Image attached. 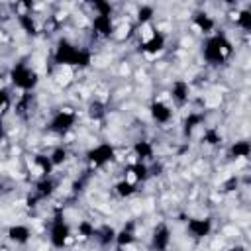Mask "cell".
<instances>
[{
	"instance_id": "1",
	"label": "cell",
	"mask_w": 251,
	"mask_h": 251,
	"mask_svg": "<svg viewBox=\"0 0 251 251\" xmlns=\"http://www.w3.org/2000/svg\"><path fill=\"white\" fill-rule=\"evenodd\" d=\"M53 61L59 67H69V69H86L92 63V53L86 47H78L76 43L69 39H59Z\"/></svg>"
},
{
	"instance_id": "2",
	"label": "cell",
	"mask_w": 251,
	"mask_h": 251,
	"mask_svg": "<svg viewBox=\"0 0 251 251\" xmlns=\"http://www.w3.org/2000/svg\"><path fill=\"white\" fill-rule=\"evenodd\" d=\"M231 53H233V43L227 39L226 33L216 31L204 39L202 57L208 65H224L231 57Z\"/></svg>"
},
{
	"instance_id": "3",
	"label": "cell",
	"mask_w": 251,
	"mask_h": 251,
	"mask_svg": "<svg viewBox=\"0 0 251 251\" xmlns=\"http://www.w3.org/2000/svg\"><path fill=\"white\" fill-rule=\"evenodd\" d=\"M10 82L24 90V92H29L33 90L37 84H39V75L33 67H29L27 63H16L12 69H10Z\"/></svg>"
},
{
	"instance_id": "4",
	"label": "cell",
	"mask_w": 251,
	"mask_h": 251,
	"mask_svg": "<svg viewBox=\"0 0 251 251\" xmlns=\"http://www.w3.org/2000/svg\"><path fill=\"white\" fill-rule=\"evenodd\" d=\"M114 159H116V147L108 141L98 143L86 151V161L92 169H102V167L110 165Z\"/></svg>"
},
{
	"instance_id": "5",
	"label": "cell",
	"mask_w": 251,
	"mask_h": 251,
	"mask_svg": "<svg viewBox=\"0 0 251 251\" xmlns=\"http://www.w3.org/2000/svg\"><path fill=\"white\" fill-rule=\"evenodd\" d=\"M71 239V226L67 224L65 216L59 212L53 216L51 224H49V241L53 247L57 249H63Z\"/></svg>"
},
{
	"instance_id": "6",
	"label": "cell",
	"mask_w": 251,
	"mask_h": 251,
	"mask_svg": "<svg viewBox=\"0 0 251 251\" xmlns=\"http://www.w3.org/2000/svg\"><path fill=\"white\" fill-rule=\"evenodd\" d=\"M75 124H76V112L71 110V108H61V110H57V112L51 116L47 127H49L51 133L65 135V133H69V131L75 127Z\"/></svg>"
},
{
	"instance_id": "7",
	"label": "cell",
	"mask_w": 251,
	"mask_h": 251,
	"mask_svg": "<svg viewBox=\"0 0 251 251\" xmlns=\"http://www.w3.org/2000/svg\"><path fill=\"white\" fill-rule=\"evenodd\" d=\"M143 27L147 29V33H143V39H141V43H139V51L145 53V55H159V53L165 49V45H167L165 33L153 29L149 24H145Z\"/></svg>"
},
{
	"instance_id": "8",
	"label": "cell",
	"mask_w": 251,
	"mask_h": 251,
	"mask_svg": "<svg viewBox=\"0 0 251 251\" xmlns=\"http://www.w3.org/2000/svg\"><path fill=\"white\" fill-rule=\"evenodd\" d=\"M212 227H214L212 218H188V222H186V231L194 239L208 237L212 233Z\"/></svg>"
},
{
	"instance_id": "9",
	"label": "cell",
	"mask_w": 251,
	"mask_h": 251,
	"mask_svg": "<svg viewBox=\"0 0 251 251\" xmlns=\"http://www.w3.org/2000/svg\"><path fill=\"white\" fill-rule=\"evenodd\" d=\"M151 176V169H149V165L147 163H143V161H131L129 165H126V169H124V178H127V180H131V182H145L147 178Z\"/></svg>"
},
{
	"instance_id": "10",
	"label": "cell",
	"mask_w": 251,
	"mask_h": 251,
	"mask_svg": "<svg viewBox=\"0 0 251 251\" xmlns=\"http://www.w3.org/2000/svg\"><path fill=\"white\" fill-rule=\"evenodd\" d=\"M92 31H94L98 37H112L114 31H116L112 14H96V16L92 18Z\"/></svg>"
},
{
	"instance_id": "11",
	"label": "cell",
	"mask_w": 251,
	"mask_h": 251,
	"mask_svg": "<svg viewBox=\"0 0 251 251\" xmlns=\"http://www.w3.org/2000/svg\"><path fill=\"white\" fill-rule=\"evenodd\" d=\"M149 114H151V120L161 126H165L173 120V108L165 100H153L149 104Z\"/></svg>"
},
{
	"instance_id": "12",
	"label": "cell",
	"mask_w": 251,
	"mask_h": 251,
	"mask_svg": "<svg viewBox=\"0 0 251 251\" xmlns=\"http://www.w3.org/2000/svg\"><path fill=\"white\" fill-rule=\"evenodd\" d=\"M55 188H57V184H55V180L51 178V175H49V176H41V178L35 182L33 198L27 200L29 206H31V202H39V200H47V198H51L53 192H55Z\"/></svg>"
},
{
	"instance_id": "13",
	"label": "cell",
	"mask_w": 251,
	"mask_h": 251,
	"mask_svg": "<svg viewBox=\"0 0 251 251\" xmlns=\"http://www.w3.org/2000/svg\"><path fill=\"white\" fill-rule=\"evenodd\" d=\"M192 25H194L200 33L210 35V33L216 29V20H214L208 12L198 10V12H194V14H192Z\"/></svg>"
},
{
	"instance_id": "14",
	"label": "cell",
	"mask_w": 251,
	"mask_h": 251,
	"mask_svg": "<svg viewBox=\"0 0 251 251\" xmlns=\"http://www.w3.org/2000/svg\"><path fill=\"white\" fill-rule=\"evenodd\" d=\"M131 151H133L135 161L149 163V161L155 157V145H153V141H149V139H137V141L133 143Z\"/></svg>"
},
{
	"instance_id": "15",
	"label": "cell",
	"mask_w": 251,
	"mask_h": 251,
	"mask_svg": "<svg viewBox=\"0 0 251 251\" xmlns=\"http://www.w3.org/2000/svg\"><path fill=\"white\" fill-rule=\"evenodd\" d=\"M171 245V229L167 224H157L151 233V247L153 249H167Z\"/></svg>"
},
{
	"instance_id": "16",
	"label": "cell",
	"mask_w": 251,
	"mask_h": 251,
	"mask_svg": "<svg viewBox=\"0 0 251 251\" xmlns=\"http://www.w3.org/2000/svg\"><path fill=\"white\" fill-rule=\"evenodd\" d=\"M171 98H173V102L176 106L186 104L188 98H190V84L186 80H182V78H176L173 82V86H171Z\"/></svg>"
},
{
	"instance_id": "17",
	"label": "cell",
	"mask_w": 251,
	"mask_h": 251,
	"mask_svg": "<svg viewBox=\"0 0 251 251\" xmlns=\"http://www.w3.org/2000/svg\"><path fill=\"white\" fill-rule=\"evenodd\" d=\"M6 235H8V239H10L12 243H16V245H25V243L31 239V229H29L27 226H24V224H14V226L8 227Z\"/></svg>"
},
{
	"instance_id": "18",
	"label": "cell",
	"mask_w": 251,
	"mask_h": 251,
	"mask_svg": "<svg viewBox=\"0 0 251 251\" xmlns=\"http://www.w3.org/2000/svg\"><path fill=\"white\" fill-rule=\"evenodd\" d=\"M204 112H188V116L182 120V135L190 137L194 133V129H198L200 126H204Z\"/></svg>"
},
{
	"instance_id": "19",
	"label": "cell",
	"mask_w": 251,
	"mask_h": 251,
	"mask_svg": "<svg viewBox=\"0 0 251 251\" xmlns=\"http://www.w3.org/2000/svg\"><path fill=\"white\" fill-rule=\"evenodd\" d=\"M135 224L133 222H129L127 226H124L120 231H116V237H114V243H116V247H120V249H124V247H129V245H133L135 243Z\"/></svg>"
},
{
	"instance_id": "20",
	"label": "cell",
	"mask_w": 251,
	"mask_h": 251,
	"mask_svg": "<svg viewBox=\"0 0 251 251\" xmlns=\"http://www.w3.org/2000/svg\"><path fill=\"white\" fill-rule=\"evenodd\" d=\"M31 169H33L35 175H39V178H41V176H49V175L53 173L55 167H53L49 155H41V153H37V155L31 157Z\"/></svg>"
},
{
	"instance_id": "21",
	"label": "cell",
	"mask_w": 251,
	"mask_h": 251,
	"mask_svg": "<svg viewBox=\"0 0 251 251\" xmlns=\"http://www.w3.org/2000/svg\"><path fill=\"white\" fill-rule=\"evenodd\" d=\"M227 155H229V159H233V161L247 159V157L251 155V143H249L247 139H237V141H233V143L229 145Z\"/></svg>"
},
{
	"instance_id": "22",
	"label": "cell",
	"mask_w": 251,
	"mask_h": 251,
	"mask_svg": "<svg viewBox=\"0 0 251 251\" xmlns=\"http://www.w3.org/2000/svg\"><path fill=\"white\" fill-rule=\"evenodd\" d=\"M137 182H131V180H127V178H122V180H118L116 184H114V192L120 196V198H129V196H133L135 192H137Z\"/></svg>"
},
{
	"instance_id": "23",
	"label": "cell",
	"mask_w": 251,
	"mask_h": 251,
	"mask_svg": "<svg viewBox=\"0 0 251 251\" xmlns=\"http://www.w3.org/2000/svg\"><path fill=\"white\" fill-rule=\"evenodd\" d=\"M114 237H116V229L110 227V226H102V227H98V229L94 231V239H96L102 247L114 243Z\"/></svg>"
},
{
	"instance_id": "24",
	"label": "cell",
	"mask_w": 251,
	"mask_h": 251,
	"mask_svg": "<svg viewBox=\"0 0 251 251\" xmlns=\"http://www.w3.org/2000/svg\"><path fill=\"white\" fill-rule=\"evenodd\" d=\"M18 24H20V27L25 33H29V35H35L37 33V24H35V18L31 16V12L18 14Z\"/></svg>"
},
{
	"instance_id": "25",
	"label": "cell",
	"mask_w": 251,
	"mask_h": 251,
	"mask_svg": "<svg viewBox=\"0 0 251 251\" xmlns=\"http://www.w3.org/2000/svg\"><path fill=\"white\" fill-rule=\"evenodd\" d=\"M86 114H88L90 120L100 122V120L106 116V104H104L102 100H92V102L88 104V108H86Z\"/></svg>"
},
{
	"instance_id": "26",
	"label": "cell",
	"mask_w": 251,
	"mask_h": 251,
	"mask_svg": "<svg viewBox=\"0 0 251 251\" xmlns=\"http://www.w3.org/2000/svg\"><path fill=\"white\" fill-rule=\"evenodd\" d=\"M153 16H155V8L151 4H141L135 14V22H137V25H145V24H151Z\"/></svg>"
},
{
	"instance_id": "27",
	"label": "cell",
	"mask_w": 251,
	"mask_h": 251,
	"mask_svg": "<svg viewBox=\"0 0 251 251\" xmlns=\"http://www.w3.org/2000/svg\"><path fill=\"white\" fill-rule=\"evenodd\" d=\"M233 20H235V25H237L239 29H243V31H249V29H251V12H249L247 8L237 10Z\"/></svg>"
},
{
	"instance_id": "28",
	"label": "cell",
	"mask_w": 251,
	"mask_h": 251,
	"mask_svg": "<svg viewBox=\"0 0 251 251\" xmlns=\"http://www.w3.org/2000/svg\"><path fill=\"white\" fill-rule=\"evenodd\" d=\"M49 159H51L53 167H61V165L67 163V159H69V151H67V147H63V145L55 147V149L49 153Z\"/></svg>"
},
{
	"instance_id": "29",
	"label": "cell",
	"mask_w": 251,
	"mask_h": 251,
	"mask_svg": "<svg viewBox=\"0 0 251 251\" xmlns=\"http://www.w3.org/2000/svg\"><path fill=\"white\" fill-rule=\"evenodd\" d=\"M200 141L206 143V145H220L222 143V135H220V131L216 127H206L202 137H200Z\"/></svg>"
},
{
	"instance_id": "30",
	"label": "cell",
	"mask_w": 251,
	"mask_h": 251,
	"mask_svg": "<svg viewBox=\"0 0 251 251\" xmlns=\"http://www.w3.org/2000/svg\"><path fill=\"white\" fill-rule=\"evenodd\" d=\"M86 4L94 10V14H112L110 0H86Z\"/></svg>"
},
{
	"instance_id": "31",
	"label": "cell",
	"mask_w": 251,
	"mask_h": 251,
	"mask_svg": "<svg viewBox=\"0 0 251 251\" xmlns=\"http://www.w3.org/2000/svg\"><path fill=\"white\" fill-rule=\"evenodd\" d=\"M10 106H12V96H10V92H8L6 88H0V118H4V116L8 114Z\"/></svg>"
},
{
	"instance_id": "32",
	"label": "cell",
	"mask_w": 251,
	"mask_h": 251,
	"mask_svg": "<svg viewBox=\"0 0 251 251\" xmlns=\"http://www.w3.org/2000/svg\"><path fill=\"white\" fill-rule=\"evenodd\" d=\"M78 235L80 237H84V239H88V237H94V231H96V227L88 222V220H82V222H78Z\"/></svg>"
},
{
	"instance_id": "33",
	"label": "cell",
	"mask_w": 251,
	"mask_h": 251,
	"mask_svg": "<svg viewBox=\"0 0 251 251\" xmlns=\"http://www.w3.org/2000/svg\"><path fill=\"white\" fill-rule=\"evenodd\" d=\"M16 4L20 8V14H24V12H31L33 10L35 0H16Z\"/></svg>"
},
{
	"instance_id": "34",
	"label": "cell",
	"mask_w": 251,
	"mask_h": 251,
	"mask_svg": "<svg viewBox=\"0 0 251 251\" xmlns=\"http://www.w3.org/2000/svg\"><path fill=\"white\" fill-rule=\"evenodd\" d=\"M6 139V124H4V118H0V143Z\"/></svg>"
},
{
	"instance_id": "35",
	"label": "cell",
	"mask_w": 251,
	"mask_h": 251,
	"mask_svg": "<svg viewBox=\"0 0 251 251\" xmlns=\"http://www.w3.org/2000/svg\"><path fill=\"white\" fill-rule=\"evenodd\" d=\"M224 2H226V4H229V6H233V4L237 2V0H224Z\"/></svg>"
},
{
	"instance_id": "36",
	"label": "cell",
	"mask_w": 251,
	"mask_h": 251,
	"mask_svg": "<svg viewBox=\"0 0 251 251\" xmlns=\"http://www.w3.org/2000/svg\"><path fill=\"white\" fill-rule=\"evenodd\" d=\"M0 80H2V73H0Z\"/></svg>"
}]
</instances>
